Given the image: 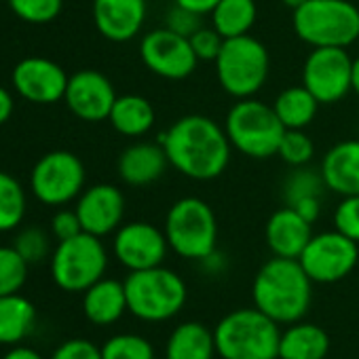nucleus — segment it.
Wrapping results in <instances>:
<instances>
[{"mask_svg":"<svg viewBox=\"0 0 359 359\" xmlns=\"http://www.w3.org/2000/svg\"><path fill=\"white\" fill-rule=\"evenodd\" d=\"M169 165L184 177L210 182L220 177L231 161V142L222 125L205 114L180 116L158 140Z\"/></svg>","mask_w":359,"mask_h":359,"instance_id":"obj_1","label":"nucleus"},{"mask_svg":"<svg viewBox=\"0 0 359 359\" xmlns=\"http://www.w3.org/2000/svg\"><path fill=\"white\" fill-rule=\"evenodd\" d=\"M313 281L296 258L273 256L254 277V306L277 323L300 321L311 306Z\"/></svg>","mask_w":359,"mask_h":359,"instance_id":"obj_2","label":"nucleus"},{"mask_svg":"<svg viewBox=\"0 0 359 359\" xmlns=\"http://www.w3.org/2000/svg\"><path fill=\"white\" fill-rule=\"evenodd\" d=\"M214 338L222 359H279V323L256 306L224 315Z\"/></svg>","mask_w":359,"mask_h":359,"instance_id":"obj_3","label":"nucleus"},{"mask_svg":"<svg viewBox=\"0 0 359 359\" xmlns=\"http://www.w3.org/2000/svg\"><path fill=\"white\" fill-rule=\"evenodd\" d=\"M125 283L127 311L150 323L167 321L184 309L189 290L175 271L161 266L129 271Z\"/></svg>","mask_w":359,"mask_h":359,"instance_id":"obj_4","label":"nucleus"},{"mask_svg":"<svg viewBox=\"0 0 359 359\" xmlns=\"http://www.w3.org/2000/svg\"><path fill=\"white\" fill-rule=\"evenodd\" d=\"M292 28L313 49H346L359 41V7L351 0H306L294 11Z\"/></svg>","mask_w":359,"mask_h":359,"instance_id":"obj_5","label":"nucleus"},{"mask_svg":"<svg viewBox=\"0 0 359 359\" xmlns=\"http://www.w3.org/2000/svg\"><path fill=\"white\" fill-rule=\"evenodd\" d=\"M163 231L169 250L187 260L203 262L216 252L218 220L210 203L199 197L177 199L165 216Z\"/></svg>","mask_w":359,"mask_h":359,"instance_id":"obj_6","label":"nucleus"},{"mask_svg":"<svg viewBox=\"0 0 359 359\" xmlns=\"http://www.w3.org/2000/svg\"><path fill=\"white\" fill-rule=\"evenodd\" d=\"M214 64L220 87L235 100L254 97L271 72L269 49L252 34L224 39Z\"/></svg>","mask_w":359,"mask_h":359,"instance_id":"obj_7","label":"nucleus"},{"mask_svg":"<svg viewBox=\"0 0 359 359\" xmlns=\"http://www.w3.org/2000/svg\"><path fill=\"white\" fill-rule=\"evenodd\" d=\"M224 131L235 150L248 158H271L277 154L279 142L285 133L273 104H264L256 97L237 100L224 121Z\"/></svg>","mask_w":359,"mask_h":359,"instance_id":"obj_8","label":"nucleus"},{"mask_svg":"<svg viewBox=\"0 0 359 359\" xmlns=\"http://www.w3.org/2000/svg\"><path fill=\"white\" fill-rule=\"evenodd\" d=\"M108 266V252L102 237L81 233L60 241L51 256V277L64 292H85L100 281Z\"/></svg>","mask_w":359,"mask_h":359,"instance_id":"obj_9","label":"nucleus"},{"mask_svg":"<svg viewBox=\"0 0 359 359\" xmlns=\"http://www.w3.org/2000/svg\"><path fill=\"white\" fill-rule=\"evenodd\" d=\"M85 165L70 150H53L41 156L30 175L32 195L51 208H62L85 191Z\"/></svg>","mask_w":359,"mask_h":359,"instance_id":"obj_10","label":"nucleus"},{"mask_svg":"<svg viewBox=\"0 0 359 359\" xmlns=\"http://www.w3.org/2000/svg\"><path fill=\"white\" fill-rule=\"evenodd\" d=\"M302 85L319 104H336L353 91V57L340 47H317L302 64Z\"/></svg>","mask_w":359,"mask_h":359,"instance_id":"obj_11","label":"nucleus"},{"mask_svg":"<svg viewBox=\"0 0 359 359\" xmlns=\"http://www.w3.org/2000/svg\"><path fill=\"white\" fill-rule=\"evenodd\" d=\"M359 243L342 233L325 231L313 235L298 262L313 283H336L353 273L359 260Z\"/></svg>","mask_w":359,"mask_h":359,"instance_id":"obj_12","label":"nucleus"},{"mask_svg":"<svg viewBox=\"0 0 359 359\" xmlns=\"http://www.w3.org/2000/svg\"><path fill=\"white\" fill-rule=\"evenodd\" d=\"M142 64L161 79L184 81L197 70V55L187 36H180L169 28H156L140 41Z\"/></svg>","mask_w":359,"mask_h":359,"instance_id":"obj_13","label":"nucleus"},{"mask_svg":"<svg viewBox=\"0 0 359 359\" xmlns=\"http://www.w3.org/2000/svg\"><path fill=\"white\" fill-rule=\"evenodd\" d=\"M112 252L125 269L144 271L163 264L169 252V243L165 231L140 220L118 226V231L114 233Z\"/></svg>","mask_w":359,"mask_h":359,"instance_id":"obj_14","label":"nucleus"},{"mask_svg":"<svg viewBox=\"0 0 359 359\" xmlns=\"http://www.w3.org/2000/svg\"><path fill=\"white\" fill-rule=\"evenodd\" d=\"M116 91L110 79L97 70H79L68 79L64 102L74 116L87 123L108 121L116 102Z\"/></svg>","mask_w":359,"mask_h":359,"instance_id":"obj_15","label":"nucleus"},{"mask_svg":"<svg viewBox=\"0 0 359 359\" xmlns=\"http://www.w3.org/2000/svg\"><path fill=\"white\" fill-rule=\"evenodd\" d=\"M68 79L64 68L47 57H26L11 74L15 91L32 104H55L64 100Z\"/></svg>","mask_w":359,"mask_h":359,"instance_id":"obj_16","label":"nucleus"},{"mask_svg":"<svg viewBox=\"0 0 359 359\" xmlns=\"http://www.w3.org/2000/svg\"><path fill=\"white\" fill-rule=\"evenodd\" d=\"M76 214L85 233L106 237L116 233L125 216V195L114 184H95L76 199Z\"/></svg>","mask_w":359,"mask_h":359,"instance_id":"obj_17","label":"nucleus"},{"mask_svg":"<svg viewBox=\"0 0 359 359\" xmlns=\"http://www.w3.org/2000/svg\"><path fill=\"white\" fill-rule=\"evenodd\" d=\"M146 0H93V24L112 43L133 41L146 22Z\"/></svg>","mask_w":359,"mask_h":359,"instance_id":"obj_18","label":"nucleus"},{"mask_svg":"<svg viewBox=\"0 0 359 359\" xmlns=\"http://www.w3.org/2000/svg\"><path fill=\"white\" fill-rule=\"evenodd\" d=\"M169 158L161 142H135L127 146L116 163L118 177L127 187H150L165 175Z\"/></svg>","mask_w":359,"mask_h":359,"instance_id":"obj_19","label":"nucleus"},{"mask_svg":"<svg viewBox=\"0 0 359 359\" xmlns=\"http://www.w3.org/2000/svg\"><path fill=\"white\" fill-rule=\"evenodd\" d=\"M311 222H306L294 208L285 205L271 214L264 226V241L273 256L279 258H300L306 243L313 237Z\"/></svg>","mask_w":359,"mask_h":359,"instance_id":"obj_20","label":"nucleus"},{"mask_svg":"<svg viewBox=\"0 0 359 359\" xmlns=\"http://www.w3.org/2000/svg\"><path fill=\"white\" fill-rule=\"evenodd\" d=\"M325 189L340 195H359V140H342L334 144L321 161Z\"/></svg>","mask_w":359,"mask_h":359,"instance_id":"obj_21","label":"nucleus"},{"mask_svg":"<svg viewBox=\"0 0 359 359\" xmlns=\"http://www.w3.org/2000/svg\"><path fill=\"white\" fill-rule=\"evenodd\" d=\"M83 311L85 317L95 325H110L118 321L127 311L125 283L102 277L89 290H85Z\"/></svg>","mask_w":359,"mask_h":359,"instance_id":"obj_22","label":"nucleus"},{"mask_svg":"<svg viewBox=\"0 0 359 359\" xmlns=\"http://www.w3.org/2000/svg\"><path fill=\"white\" fill-rule=\"evenodd\" d=\"M214 330L199 321L180 323L165 344V359H214Z\"/></svg>","mask_w":359,"mask_h":359,"instance_id":"obj_23","label":"nucleus"},{"mask_svg":"<svg viewBox=\"0 0 359 359\" xmlns=\"http://www.w3.org/2000/svg\"><path fill=\"white\" fill-rule=\"evenodd\" d=\"M330 336L315 323H290L279 338V359H325Z\"/></svg>","mask_w":359,"mask_h":359,"instance_id":"obj_24","label":"nucleus"},{"mask_svg":"<svg viewBox=\"0 0 359 359\" xmlns=\"http://www.w3.org/2000/svg\"><path fill=\"white\" fill-rule=\"evenodd\" d=\"M154 118H156L154 106L146 97L135 95V93L118 95L108 116L114 131L125 137L146 135L152 129Z\"/></svg>","mask_w":359,"mask_h":359,"instance_id":"obj_25","label":"nucleus"},{"mask_svg":"<svg viewBox=\"0 0 359 359\" xmlns=\"http://www.w3.org/2000/svg\"><path fill=\"white\" fill-rule=\"evenodd\" d=\"M319 106L317 97L304 85L283 89L273 102V110L285 129H306L315 121Z\"/></svg>","mask_w":359,"mask_h":359,"instance_id":"obj_26","label":"nucleus"},{"mask_svg":"<svg viewBox=\"0 0 359 359\" xmlns=\"http://www.w3.org/2000/svg\"><path fill=\"white\" fill-rule=\"evenodd\" d=\"M36 319L34 304L18 294L0 296V344H18L24 340Z\"/></svg>","mask_w":359,"mask_h":359,"instance_id":"obj_27","label":"nucleus"},{"mask_svg":"<svg viewBox=\"0 0 359 359\" xmlns=\"http://www.w3.org/2000/svg\"><path fill=\"white\" fill-rule=\"evenodd\" d=\"M256 0H220L212 11V26L224 39H235L250 34L256 24Z\"/></svg>","mask_w":359,"mask_h":359,"instance_id":"obj_28","label":"nucleus"},{"mask_svg":"<svg viewBox=\"0 0 359 359\" xmlns=\"http://www.w3.org/2000/svg\"><path fill=\"white\" fill-rule=\"evenodd\" d=\"M26 216V191L18 180L0 171V233L18 229Z\"/></svg>","mask_w":359,"mask_h":359,"instance_id":"obj_29","label":"nucleus"},{"mask_svg":"<svg viewBox=\"0 0 359 359\" xmlns=\"http://www.w3.org/2000/svg\"><path fill=\"white\" fill-rule=\"evenodd\" d=\"M325 191L327 189H325L321 171L309 169L304 165V167H294V171L285 177L281 197L285 205H294L309 197H323Z\"/></svg>","mask_w":359,"mask_h":359,"instance_id":"obj_30","label":"nucleus"},{"mask_svg":"<svg viewBox=\"0 0 359 359\" xmlns=\"http://www.w3.org/2000/svg\"><path fill=\"white\" fill-rule=\"evenodd\" d=\"M102 359H154V348L144 336L116 334L104 342Z\"/></svg>","mask_w":359,"mask_h":359,"instance_id":"obj_31","label":"nucleus"},{"mask_svg":"<svg viewBox=\"0 0 359 359\" xmlns=\"http://www.w3.org/2000/svg\"><path fill=\"white\" fill-rule=\"evenodd\" d=\"M28 279V262L15 248L0 245V296L18 294Z\"/></svg>","mask_w":359,"mask_h":359,"instance_id":"obj_32","label":"nucleus"},{"mask_svg":"<svg viewBox=\"0 0 359 359\" xmlns=\"http://www.w3.org/2000/svg\"><path fill=\"white\" fill-rule=\"evenodd\" d=\"M277 156L290 167H304L315 156V144L304 129H285L277 148Z\"/></svg>","mask_w":359,"mask_h":359,"instance_id":"obj_33","label":"nucleus"},{"mask_svg":"<svg viewBox=\"0 0 359 359\" xmlns=\"http://www.w3.org/2000/svg\"><path fill=\"white\" fill-rule=\"evenodd\" d=\"M11 11L26 24L43 26L60 18L64 0H7Z\"/></svg>","mask_w":359,"mask_h":359,"instance_id":"obj_34","label":"nucleus"},{"mask_svg":"<svg viewBox=\"0 0 359 359\" xmlns=\"http://www.w3.org/2000/svg\"><path fill=\"white\" fill-rule=\"evenodd\" d=\"M334 229L359 243V195L342 197L334 210Z\"/></svg>","mask_w":359,"mask_h":359,"instance_id":"obj_35","label":"nucleus"},{"mask_svg":"<svg viewBox=\"0 0 359 359\" xmlns=\"http://www.w3.org/2000/svg\"><path fill=\"white\" fill-rule=\"evenodd\" d=\"M20 256L28 262V264H34V262H41L47 252H49V239L47 235L36 229V226H30L26 231H22L15 239V245H13Z\"/></svg>","mask_w":359,"mask_h":359,"instance_id":"obj_36","label":"nucleus"},{"mask_svg":"<svg viewBox=\"0 0 359 359\" xmlns=\"http://www.w3.org/2000/svg\"><path fill=\"white\" fill-rule=\"evenodd\" d=\"M191 47L197 55L199 62H216L222 45H224V36L212 26V28H199L191 39Z\"/></svg>","mask_w":359,"mask_h":359,"instance_id":"obj_37","label":"nucleus"},{"mask_svg":"<svg viewBox=\"0 0 359 359\" xmlns=\"http://www.w3.org/2000/svg\"><path fill=\"white\" fill-rule=\"evenodd\" d=\"M165 28H169L171 32H175L180 36L191 39L199 28H203V15L193 13V11L173 3V7L165 15Z\"/></svg>","mask_w":359,"mask_h":359,"instance_id":"obj_38","label":"nucleus"},{"mask_svg":"<svg viewBox=\"0 0 359 359\" xmlns=\"http://www.w3.org/2000/svg\"><path fill=\"white\" fill-rule=\"evenodd\" d=\"M51 359H102V348L85 338H72L60 344Z\"/></svg>","mask_w":359,"mask_h":359,"instance_id":"obj_39","label":"nucleus"},{"mask_svg":"<svg viewBox=\"0 0 359 359\" xmlns=\"http://www.w3.org/2000/svg\"><path fill=\"white\" fill-rule=\"evenodd\" d=\"M51 233L57 241H66V239L81 235L83 226H81L76 210H60L51 220Z\"/></svg>","mask_w":359,"mask_h":359,"instance_id":"obj_40","label":"nucleus"},{"mask_svg":"<svg viewBox=\"0 0 359 359\" xmlns=\"http://www.w3.org/2000/svg\"><path fill=\"white\" fill-rule=\"evenodd\" d=\"M290 208H294L306 222L313 224L321 216V197H309V199H302V201H298V203H294Z\"/></svg>","mask_w":359,"mask_h":359,"instance_id":"obj_41","label":"nucleus"},{"mask_svg":"<svg viewBox=\"0 0 359 359\" xmlns=\"http://www.w3.org/2000/svg\"><path fill=\"white\" fill-rule=\"evenodd\" d=\"M173 3L199 15H212V11L216 9L220 0H173Z\"/></svg>","mask_w":359,"mask_h":359,"instance_id":"obj_42","label":"nucleus"},{"mask_svg":"<svg viewBox=\"0 0 359 359\" xmlns=\"http://www.w3.org/2000/svg\"><path fill=\"white\" fill-rule=\"evenodd\" d=\"M13 108H15V104H13V95L9 93V89L0 87V125H5V123L11 118Z\"/></svg>","mask_w":359,"mask_h":359,"instance_id":"obj_43","label":"nucleus"},{"mask_svg":"<svg viewBox=\"0 0 359 359\" xmlns=\"http://www.w3.org/2000/svg\"><path fill=\"white\" fill-rule=\"evenodd\" d=\"M3 359H45L39 351L34 348H28V346H15L11 348Z\"/></svg>","mask_w":359,"mask_h":359,"instance_id":"obj_44","label":"nucleus"},{"mask_svg":"<svg viewBox=\"0 0 359 359\" xmlns=\"http://www.w3.org/2000/svg\"><path fill=\"white\" fill-rule=\"evenodd\" d=\"M353 91L359 95V55L353 60Z\"/></svg>","mask_w":359,"mask_h":359,"instance_id":"obj_45","label":"nucleus"},{"mask_svg":"<svg viewBox=\"0 0 359 359\" xmlns=\"http://www.w3.org/2000/svg\"><path fill=\"white\" fill-rule=\"evenodd\" d=\"M304 3H306V0H281V5L287 7V9H292V11H296V9L302 7Z\"/></svg>","mask_w":359,"mask_h":359,"instance_id":"obj_46","label":"nucleus"},{"mask_svg":"<svg viewBox=\"0 0 359 359\" xmlns=\"http://www.w3.org/2000/svg\"><path fill=\"white\" fill-rule=\"evenodd\" d=\"M154 359H156V357H154ZM163 359H165V357H163Z\"/></svg>","mask_w":359,"mask_h":359,"instance_id":"obj_47","label":"nucleus"},{"mask_svg":"<svg viewBox=\"0 0 359 359\" xmlns=\"http://www.w3.org/2000/svg\"><path fill=\"white\" fill-rule=\"evenodd\" d=\"M357 7H359V5H357Z\"/></svg>","mask_w":359,"mask_h":359,"instance_id":"obj_48","label":"nucleus"}]
</instances>
